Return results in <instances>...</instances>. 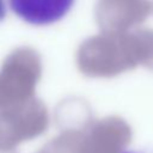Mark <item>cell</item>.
Returning a JSON list of instances; mask_svg holds the SVG:
<instances>
[{"mask_svg": "<svg viewBox=\"0 0 153 153\" xmlns=\"http://www.w3.org/2000/svg\"><path fill=\"white\" fill-rule=\"evenodd\" d=\"M79 71L94 78H110L136 67L126 39V33L100 32L85 39L76 51Z\"/></svg>", "mask_w": 153, "mask_h": 153, "instance_id": "1", "label": "cell"}, {"mask_svg": "<svg viewBox=\"0 0 153 153\" xmlns=\"http://www.w3.org/2000/svg\"><path fill=\"white\" fill-rule=\"evenodd\" d=\"M41 72V57L35 49L29 47L14 49L0 67V93L31 92Z\"/></svg>", "mask_w": 153, "mask_h": 153, "instance_id": "2", "label": "cell"}, {"mask_svg": "<svg viewBox=\"0 0 153 153\" xmlns=\"http://www.w3.org/2000/svg\"><path fill=\"white\" fill-rule=\"evenodd\" d=\"M149 10L148 0H98L94 17L102 32L123 35L145 22Z\"/></svg>", "mask_w": 153, "mask_h": 153, "instance_id": "3", "label": "cell"}, {"mask_svg": "<svg viewBox=\"0 0 153 153\" xmlns=\"http://www.w3.org/2000/svg\"><path fill=\"white\" fill-rule=\"evenodd\" d=\"M74 0H8L12 11L26 23L47 25L60 20Z\"/></svg>", "mask_w": 153, "mask_h": 153, "instance_id": "4", "label": "cell"}, {"mask_svg": "<svg viewBox=\"0 0 153 153\" xmlns=\"http://www.w3.org/2000/svg\"><path fill=\"white\" fill-rule=\"evenodd\" d=\"M126 39L134 63L153 71V30L134 29L126 33Z\"/></svg>", "mask_w": 153, "mask_h": 153, "instance_id": "5", "label": "cell"}, {"mask_svg": "<svg viewBox=\"0 0 153 153\" xmlns=\"http://www.w3.org/2000/svg\"><path fill=\"white\" fill-rule=\"evenodd\" d=\"M5 17V5L4 0H0V20H2Z\"/></svg>", "mask_w": 153, "mask_h": 153, "instance_id": "6", "label": "cell"}, {"mask_svg": "<svg viewBox=\"0 0 153 153\" xmlns=\"http://www.w3.org/2000/svg\"><path fill=\"white\" fill-rule=\"evenodd\" d=\"M124 153H134V152H124Z\"/></svg>", "mask_w": 153, "mask_h": 153, "instance_id": "7", "label": "cell"}]
</instances>
